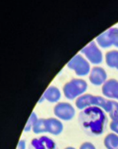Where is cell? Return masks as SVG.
Returning a JSON list of instances; mask_svg holds the SVG:
<instances>
[{"label": "cell", "instance_id": "8992f818", "mask_svg": "<svg viewBox=\"0 0 118 149\" xmlns=\"http://www.w3.org/2000/svg\"><path fill=\"white\" fill-rule=\"evenodd\" d=\"M108 79V74L103 68L96 66L91 70L89 74V81L92 85L96 86L103 85L105 83Z\"/></svg>", "mask_w": 118, "mask_h": 149}, {"label": "cell", "instance_id": "7402d4cb", "mask_svg": "<svg viewBox=\"0 0 118 149\" xmlns=\"http://www.w3.org/2000/svg\"><path fill=\"white\" fill-rule=\"evenodd\" d=\"M65 149H76V148L74 147H67L66 148H65Z\"/></svg>", "mask_w": 118, "mask_h": 149}, {"label": "cell", "instance_id": "4fadbf2b", "mask_svg": "<svg viewBox=\"0 0 118 149\" xmlns=\"http://www.w3.org/2000/svg\"><path fill=\"white\" fill-rule=\"evenodd\" d=\"M106 64L110 68H116L118 70V51L111 50L105 55Z\"/></svg>", "mask_w": 118, "mask_h": 149}, {"label": "cell", "instance_id": "5b68a950", "mask_svg": "<svg viewBox=\"0 0 118 149\" xmlns=\"http://www.w3.org/2000/svg\"><path fill=\"white\" fill-rule=\"evenodd\" d=\"M76 111L68 102H58L54 108V114L58 118L63 121H70L74 118Z\"/></svg>", "mask_w": 118, "mask_h": 149}, {"label": "cell", "instance_id": "d6986e66", "mask_svg": "<svg viewBox=\"0 0 118 149\" xmlns=\"http://www.w3.org/2000/svg\"><path fill=\"white\" fill-rule=\"evenodd\" d=\"M110 128L115 134H118V122L117 120H112L110 123Z\"/></svg>", "mask_w": 118, "mask_h": 149}, {"label": "cell", "instance_id": "30bf717a", "mask_svg": "<svg viewBox=\"0 0 118 149\" xmlns=\"http://www.w3.org/2000/svg\"><path fill=\"white\" fill-rule=\"evenodd\" d=\"M46 132L53 135H59L63 132V124L59 119L55 118H45Z\"/></svg>", "mask_w": 118, "mask_h": 149}, {"label": "cell", "instance_id": "2e32d148", "mask_svg": "<svg viewBox=\"0 0 118 149\" xmlns=\"http://www.w3.org/2000/svg\"><path fill=\"white\" fill-rule=\"evenodd\" d=\"M110 118L112 120H116L118 118V102L116 101L110 100L109 110H108Z\"/></svg>", "mask_w": 118, "mask_h": 149}, {"label": "cell", "instance_id": "8fae6325", "mask_svg": "<svg viewBox=\"0 0 118 149\" xmlns=\"http://www.w3.org/2000/svg\"><path fill=\"white\" fill-rule=\"evenodd\" d=\"M44 100L48 101L50 103L58 102L61 97V94L58 88L55 86H49L42 95Z\"/></svg>", "mask_w": 118, "mask_h": 149}, {"label": "cell", "instance_id": "ffe728a7", "mask_svg": "<svg viewBox=\"0 0 118 149\" xmlns=\"http://www.w3.org/2000/svg\"><path fill=\"white\" fill-rule=\"evenodd\" d=\"M79 149H96V147L91 142L87 141V142H84L83 144H81Z\"/></svg>", "mask_w": 118, "mask_h": 149}, {"label": "cell", "instance_id": "3957f363", "mask_svg": "<svg viewBox=\"0 0 118 149\" xmlns=\"http://www.w3.org/2000/svg\"><path fill=\"white\" fill-rule=\"evenodd\" d=\"M67 67L74 71L78 76H86L91 72V66L89 62L80 54H77L67 62Z\"/></svg>", "mask_w": 118, "mask_h": 149}, {"label": "cell", "instance_id": "277c9868", "mask_svg": "<svg viewBox=\"0 0 118 149\" xmlns=\"http://www.w3.org/2000/svg\"><path fill=\"white\" fill-rule=\"evenodd\" d=\"M81 52L85 56L86 59L93 65H99L103 62V54L94 41L84 46Z\"/></svg>", "mask_w": 118, "mask_h": 149}, {"label": "cell", "instance_id": "44dd1931", "mask_svg": "<svg viewBox=\"0 0 118 149\" xmlns=\"http://www.w3.org/2000/svg\"><path fill=\"white\" fill-rule=\"evenodd\" d=\"M16 149H26V142L25 141L22 139L19 141V144L17 145Z\"/></svg>", "mask_w": 118, "mask_h": 149}, {"label": "cell", "instance_id": "ba28073f", "mask_svg": "<svg viewBox=\"0 0 118 149\" xmlns=\"http://www.w3.org/2000/svg\"><path fill=\"white\" fill-rule=\"evenodd\" d=\"M101 91L107 98L118 100V81L114 79H109L102 85Z\"/></svg>", "mask_w": 118, "mask_h": 149}, {"label": "cell", "instance_id": "603a6c76", "mask_svg": "<svg viewBox=\"0 0 118 149\" xmlns=\"http://www.w3.org/2000/svg\"><path fill=\"white\" fill-rule=\"evenodd\" d=\"M117 120V122H118V118H117V119H116Z\"/></svg>", "mask_w": 118, "mask_h": 149}, {"label": "cell", "instance_id": "9a60e30c", "mask_svg": "<svg viewBox=\"0 0 118 149\" xmlns=\"http://www.w3.org/2000/svg\"><path fill=\"white\" fill-rule=\"evenodd\" d=\"M32 131L35 134H38L46 132V125H45V118H38L34 125Z\"/></svg>", "mask_w": 118, "mask_h": 149}, {"label": "cell", "instance_id": "e0dca14e", "mask_svg": "<svg viewBox=\"0 0 118 149\" xmlns=\"http://www.w3.org/2000/svg\"><path fill=\"white\" fill-rule=\"evenodd\" d=\"M38 116L36 115L35 112H32L31 115H30V117L28 118V119L27 122H26V125H25V128H24V132H30L31 130H32V128H33L34 125H35L36 121H38Z\"/></svg>", "mask_w": 118, "mask_h": 149}, {"label": "cell", "instance_id": "ac0fdd59", "mask_svg": "<svg viewBox=\"0 0 118 149\" xmlns=\"http://www.w3.org/2000/svg\"><path fill=\"white\" fill-rule=\"evenodd\" d=\"M109 31L113 45L118 48V28L113 27V28L109 29Z\"/></svg>", "mask_w": 118, "mask_h": 149}, {"label": "cell", "instance_id": "7c38bea8", "mask_svg": "<svg viewBox=\"0 0 118 149\" xmlns=\"http://www.w3.org/2000/svg\"><path fill=\"white\" fill-rule=\"evenodd\" d=\"M96 42H97V45L101 47V48H103V49H108L111 45H113L109 29L100 34L96 38Z\"/></svg>", "mask_w": 118, "mask_h": 149}, {"label": "cell", "instance_id": "7a4b0ae2", "mask_svg": "<svg viewBox=\"0 0 118 149\" xmlns=\"http://www.w3.org/2000/svg\"><path fill=\"white\" fill-rule=\"evenodd\" d=\"M87 89V83L86 81L81 79H73L65 84L63 86V93L67 99L74 100L84 95Z\"/></svg>", "mask_w": 118, "mask_h": 149}, {"label": "cell", "instance_id": "6da1fadb", "mask_svg": "<svg viewBox=\"0 0 118 149\" xmlns=\"http://www.w3.org/2000/svg\"><path fill=\"white\" fill-rule=\"evenodd\" d=\"M81 125L94 134L99 135L103 132L106 115L103 110L97 106H91L84 109L79 115Z\"/></svg>", "mask_w": 118, "mask_h": 149}, {"label": "cell", "instance_id": "9c48e42d", "mask_svg": "<svg viewBox=\"0 0 118 149\" xmlns=\"http://www.w3.org/2000/svg\"><path fill=\"white\" fill-rule=\"evenodd\" d=\"M97 95L85 94L78 97L75 101V105L78 109L84 110L91 106H97Z\"/></svg>", "mask_w": 118, "mask_h": 149}, {"label": "cell", "instance_id": "5bb4252c", "mask_svg": "<svg viewBox=\"0 0 118 149\" xmlns=\"http://www.w3.org/2000/svg\"><path fill=\"white\" fill-rule=\"evenodd\" d=\"M103 144L107 149H118V134L110 133L103 140Z\"/></svg>", "mask_w": 118, "mask_h": 149}, {"label": "cell", "instance_id": "52a82bcc", "mask_svg": "<svg viewBox=\"0 0 118 149\" xmlns=\"http://www.w3.org/2000/svg\"><path fill=\"white\" fill-rule=\"evenodd\" d=\"M28 149H58L55 142L49 137L42 136L32 139Z\"/></svg>", "mask_w": 118, "mask_h": 149}]
</instances>
